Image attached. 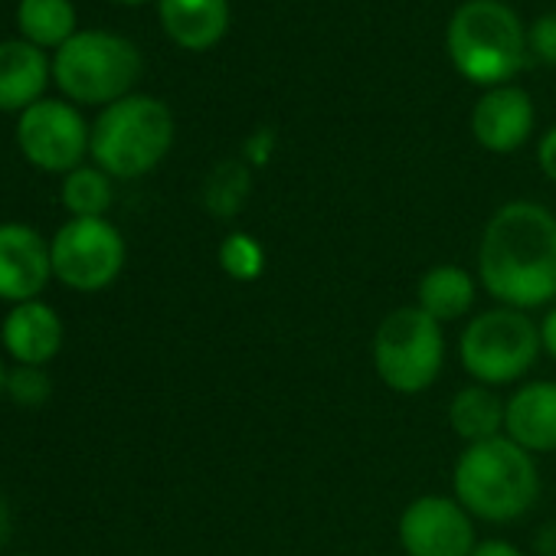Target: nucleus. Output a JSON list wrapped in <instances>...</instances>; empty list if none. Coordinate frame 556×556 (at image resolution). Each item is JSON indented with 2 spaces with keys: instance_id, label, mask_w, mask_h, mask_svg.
<instances>
[{
  "instance_id": "10",
  "label": "nucleus",
  "mask_w": 556,
  "mask_h": 556,
  "mask_svg": "<svg viewBox=\"0 0 556 556\" xmlns=\"http://www.w3.org/2000/svg\"><path fill=\"white\" fill-rule=\"evenodd\" d=\"M400 543L406 556H471L478 546L471 514L445 494H422L403 510Z\"/></svg>"
},
{
  "instance_id": "11",
  "label": "nucleus",
  "mask_w": 556,
  "mask_h": 556,
  "mask_svg": "<svg viewBox=\"0 0 556 556\" xmlns=\"http://www.w3.org/2000/svg\"><path fill=\"white\" fill-rule=\"evenodd\" d=\"M50 278V242L27 223H0V302H37Z\"/></svg>"
},
{
  "instance_id": "3",
  "label": "nucleus",
  "mask_w": 556,
  "mask_h": 556,
  "mask_svg": "<svg viewBox=\"0 0 556 556\" xmlns=\"http://www.w3.org/2000/svg\"><path fill=\"white\" fill-rule=\"evenodd\" d=\"M445 47L468 83L497 89L523 66L527 34L501 0H468L448 24Z\"/></svg>"
},
{
  "instance_id": "14",
  "label": "nucleus",
  "mask_w": 556,
  "mask_h": 556,
  "mask_svg": "<svg viewBox=\"0 0 556 556\" xmlns=\"http://www.w3.org/2000/svg\"><path fill=\"white\" fill-rule=\"evenodd\" d=\"M507 439L523 452H556V380H533L504 403Z\"/></svg>"
},
{
  "instance_id": "26",
  "label": "nucleus",
  "mask_w": 556,
  "mask_h": 556,
  "mask_svg": "<svg viewBox=\"0 0 556 556\" xmlns=\"http://www.w3.org/2000/svg\"><path fill=\"white\" fill-rule=\"evenodd\" d=\"M540 348H543L549 357H556V305L546 312V318H543V325H540Z\"/></svg>"
},
{
  "instance_id": "22",
  "label": "nucleus",
  "mask_w": 556,
  "mask_h": 556,
  "mask_svg": "<svg viewBox=\"0 0 556 556\" xmlns=\"http://www.w3.org/2000/svg\"><path fill=\"white\" fill-rule=\"evenodd\" d=\"M4 393L21 406H43L53 396V383H50L43 367L17 364L14 370H8V390Z\"/></svg>"
},
{
  "instance_id": "13",
  "label": "nucleus",
  "mask_w": 556,
  "mask_h": 556,
  "mask_svg": "<svg viewBox=\"0 0 556 556\" xmlns=\"http://www.w3.org/2000/svg\"><path fill=\"white\" fill-rule=\"evenodd\" d=\"M471 131L481 148L494 154H510L517 151L530 131H533V102L527 92L497 86L488 96L478 99L471 112Z\"/></svg>"
},
{
  "instance_id": "15",
  "label": "nucleus",
  "mask_w": 556,
  "mask_h": 556,
  "mask_svg": "<svg viewBox=\"0 0 556 556\" xmlns=\"http://www.w3.org/2000/svg\"><path fill=\"white\" fill-rule=\"evenodd\" d=\"M50 79V63L27 40L0 43V112H27L40 102Z\"/></svg>"
},
{
  "instance_id": "21",
  "label": "nucleus",
  "mask_w": 556,
  "mask_h": 556,
  "mask_svg": "<svg viewBox=\"0 0 556 556\" xmlns=\"http://www.w3.org/2000/svg\"><path fill=\"white\" fill-rule=\"evenodd\" d=\"M219 268L232 278V282H255L265 271V249L249 232H229L219 242Z\"/></svg>"
},
{
  "instance_id": "18",
  "label": "nucleus",
  "mask_w": 556,
  "mask_h": 556,
  "mask_svg": "<svg viewBox=\"0 0 556 556\" xmlns=\"http://www.w3.org/2000/svg\"><path fill=\"white\" fill-rule=\"evenodd\" d=\"M448 422L468 445L497 439L504 426V403L491 393V387H465L448 403Z\"/></svg>"
},
{
  "instance_id": "24",
  "label": "nucleus",
  "mask_w": 556,
  "mask_h": 556,
  "mask_svg": "<svg viewBox=\"0 0 556 556\" xmlns=\"http://www.w3.org/2000/svg\"><path fill=\"white\" fill-rule=\"evenodd\" d=\"M536 161H540V170L556 184V128H549L536 148Z\"/></svg>"
},
{
  "instance_id": "6",
  "label": "nucleus",
  "mask_w": 556,
  "mask_h": 556,
  "mask_svg": "<svg viewBox=\"0 0 556 556\" xmlns=\"http://www.w3.org/2000/svg\"><path fill=\"white\" fill-rule=\"evenodd\" d=\"M445 364L442 325L419 305L390 312L374 334V370L403 396L429 390Z\"/></svg>"
},
{
  "instance_id": "12",
  "label": "nucleus",
  "mask_w": 556,
  "mask_h": 556,
  "mask_svg": "<svg viewBox=\"0 0 556 556\" xmlns=\"http://www.w3.org/2000/svg\"><path fill=\"white\" fill-rule=\"evenodd\" d=\"M63 338H66L63 318L43 299L14 305L8 312L4 325H0V341H4V351L24 367H47L60 354Z\"/></svg>"
},
{
  "instance_id": "16",
  "label": "nucleus",
  "mask_w": 556,
  "mask_h": 556,
  "mask_svg": "<svg viewBox=\"0 0 556 556\" xmlns=\"http://www.w3.org/2000/svg\"><path fill=\"white\" fill-rule=\"evenodd\" d=\"M161 24L184 50H210L229 27L226 0H161Z\"/></svg>"
},
{
  "instance_id": "29",
  "label": "nucleus",
  "mask_w": 556,
  "mask_h": 556,
  "mask_svg": "<svg viewBox=\"0 0 556 556\" xmlns=\"http://www.w3.org/2000/svg\"><path fill=\"white\" fill-rule=\"evenodd\" d=\"M118 4H128V8H135V4H148V0H118Z\"/></svg>"
},
{
  "instance_id": "2",
  "label": "nucleus",
  "mask_w": 556,
  "mask_h": 556,
  "mask_svg": "<svg viewBox=\"0 0 556 556\" xmlns=\"http://www.w3.org/2000/svg\"><path fill=\"white\" fill-rule=\"evenodd\" d=\"M455 501L478 520L507 523L523 517L540 494V475L517 442L507 435L468 445L455 462Z\"/></svg>"
},
{
  "instance_id": "7",
  "label": "nucleus",
  "mask_w": 556,
  "mask_h": 556,
  "mask_svg": "<svg viewBox=\"0 0 556 556\" xmlns=\"http://www.w3.org/2000/svg\"><path fill=\"white\" fill-rule=\"evenodd\" d=\"M540 354V328L517 308H494L468 321L458 341L462 367L481 387L520 380Z\"/></svg>"
},
{
  "instance_id": "4",
  "label": "nucleus",
  "mask_w": 556,
  "mask_h": 556,
  "mask_svg": "<svg viewBox=\"0 0 556 556\" xmlns=\"http://www.w3.org/2000/svg\"><path fill=\"white\" fill-rule=\"evenodd\" d=\"M174 144L170 109L148 96H125L109 105L96 128L89 151L109 177H141L154 170Z\"/></svg>"
},
{
  "instance_id": "8",
  "label": "nucleus",
  "mask_w": 556,
  "mask_h": 556,
  "mask_svg": "<svg viewBox=\"0 0 556 556\" xmlns=\"http://www.w3.org/2000/svg\"><path fill=\"white\" fill-rule=\"evenodd\" d=\"M125 239L105 216L70 219L50 239L53 278L83 295L109 289L125 268Z\"/></svg>"
},
{
  "instance_id": "23",
  "label": "nucleus",
  "mask_w": 556,
  "mask_h": 556,
  "mask_svg": "<svg viewBox=\"0 0 556 556\" xmlns=\"http://www.w3.org/2000/svg\"><path fill=\"white\" fill-rule=\"evenodd\" d=\"M527 47L536 53V60L556 63V14H543V17L530 27Z\"/></svg>"
},
{
  "instance_id": "19",
  "label": "nucleus",
  "mask_w": 556,
  "mask_h": 556,
  "mask_svg": "<svg viewBox=\"0 0 556 556\" xmlns=\"http://www.w3.org/2000/svg\"><path fill=\"white\" fill-rule=\"evenodd\" d=\"M17 24L34 47H63L76 37V11L70 0H21Z\"/></svg>"
},
{
  "instance_id": "27",
  "label": "nucleus",
  "mask_w": 556,
  "mask_h": 556,
  "mask_svg": "<svg viewBox=\"0 0 556 556\" xmlns=\"http://www.w3.org/2000/svg\"><path fill=\"white\" fill-rule=\"evenodd\" d=\"M8 536H11V507H8L4 494H0V546L8 543Z\"/></svg>"
},
{
  "instance_id": "9",
  "label": "nucleus",
  "mask_w": 556,
  "mask_h": 556,
  "mask_svg": "<svg viewBox=\"0 0 556 556\" xmlns=\"http://www.w3.org/2000/svg\"><path fill=\"white\" fill-rule=\"evenodd\" d=\"M89 141L92 135L83 115L60 99H40L17 122V144L24 157L50 174H73L86 157Z\"/></svg>"
},
{
  "instance_id": "30",
  "label": "nucleus",
  "mask_w": 556,
  "mask_h": 556,
  "mask_svg": "<svg viewBox=\"0 0 556 556\" xmlns=\"http://www.w3.org/2000/svg\"><path fill=\"white\" fill-rule=\"evenodd\" d=\"M21 556H30V553H21Z\"/></svg>"
},
{
  "instance_id": "17",
  "label": "nucleus",
  "mask_w": 556,
  "mask_h": 556,
  "mask_svg": "<svg viewBox=\"0 0 556 556\" xmlns=\"http://www.w3.org/2000/svg\"><path fill=\"white\" fill-rule=\"evenodd\" d=\"M416 305L439 325L458 321L475 305V278L462 265H432L416 289Z\"/></svg>"
},
{
  "instance_id": "28",
  "label": "nucleus",
  "mask_w": 556,
  "mask_h": 556,
  "mask_svg": "<svg viewBox=\"0 0 556 556\" xmlns=\"http://www.w3.org/2000/svg\"><path fill=\"white\" fill-rule=\"evenodd\" d=\"M4 390H8V367L0 364V393H4Z\"/></svg>"
},
{
  "instance_id": "25",
  "label": "nucleus",
  "mask_w": 556,
  "mask_h": 556,
  "mask_svg": "<svg viewBox=\"0 0 556 556\" xmlns=\"http://www.w3.org/2000/svg\"><path fill=\"white\" fill-rule=\"evenodd\" d=\"M471 556H523L510 540H481L475 549H471Z\"/></svg>"
},
{
  "instance_id": "1",
  "label": "nucleus",
  "mask_w": 556,
  "mask_h": 556,
  "mask_svg": "<svg viewBox=\"0 0 556 556\" xmlns=\"http://www.w3.org/2000/svg\"><path fill=\"white\" fill-rule=\"evenodd\" d=\"M478 275L504 308H540L556 299V216L530 200L504 203L484 226Z\"/></svg>"
},
{
  "instance_id": "5",
  "label": "nucleus",
  "mask_w": 556,
  "mask_h": 556,
  "mask_svg": "<svg viewBox=\"0 0 556 556\" xmlns=\"http://www.w3.org/2000/svg\"><path fill=\"white\" fill-rule=\"evenodd\" d=\"M53 76L60 89L83 105H115L138 83L141 53L125 37L86 30L60 47Z\"/></svg>"
},
{
  "instance_id": "20",
  "label": "nucleus",
  "mask_w": 556,
  "mask_h": 556,
  "mask_svg": "<svg viewBox=\"0 0 556 556\" xmlns=\"http://www.w3.org/2000/svg\"><path fill=\"white\" fill-rule=\"evenodd\" d=\"M112 180L102 167H76L63 180V206L73 219H96L105 216L112 206Z\"/></svg>"
}]
</instances>
